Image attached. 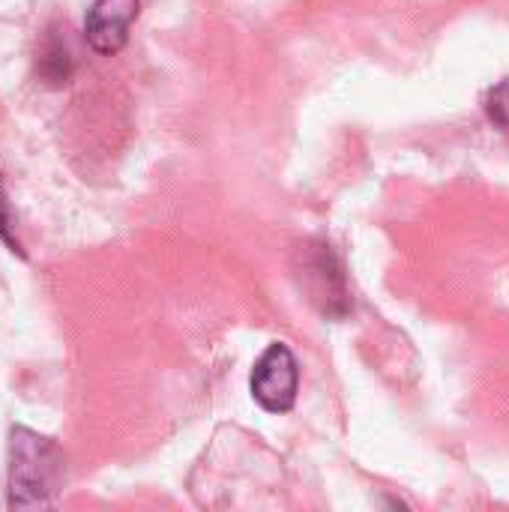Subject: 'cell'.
<instances>
[{"label": "cell", "mask_w": 509, "mask_h": 512, "mask_svg": "<svg viewBox=\"0 0 509 512\" xmlns=\"http://www.w3.org/2000/svg\"><path fill=\"white\" fill-rule=\"evenodd\" d=\"M9 453V507H45L63 474L60 450L48 438H39L27 429H12Z\"/></svg>", "instance_id": "1"}, {"label": "cell", "mask_w": 509, "mask_h": 512, "mask_svg": "<svg viewBox=\"0 0 509 512\" xmlns=\"http://www.w3.org/2000/svg\"><path fill=\"white\" fill-rule=\"evenodd\" d=\"M0 240H3L12 252L21 255V246H18V240L12 237V219H9V204H6V195H3V183H0Z\"/></svg>", "instance_id": "6"}, {"label": "cell", "mask_w": 509, "mask_h": 512, "mask_svg": "<svg viewBox=\"0 0 509 512\" xmlns=\"http://www.w3.org/2000/svg\"><path fill=\"white\" fill-rule=\"evenodd\" d=\"M141 0H93L84 18L87 45L96 54H117L129 42V27L138 18Z\"/></svg>", "instance_id": "3"}, {"label": "cell", "mask_w": 509, "mask_h": 512, "mask_svg": "<svg viewBox=\"0 0 509 512\" xmlns=\"http://www.w3.org/2000/svg\"><path fill=\"white\" fill-rule=\"evenodd\" d=\"M252 396L270 414H288L300 390V366L288 345H270L252 369Z\"/></svg>", "instance_id": "2"}, {"label": "cell", "mask_w": 509, "mask_h": 512, "mask_svg": "<svg viewBox=\"0 0 509 512\" xmlns=\"http://www.w3.org/2000/svg\"><path fill=\"white\" fill-rule=\"evenodd\" d=\"M486 111H489V117H492L498 126L509 129V78L498 81V84L489 90V96H486Z\"/></svg>", "instance_id": "5"}, {"label": "cell", "mask_w": 509, "mask_h": 512, "mask_svg": "<svg viewBox=\"0 0 509 512\" xmlns=\"http://www.w3.org/2000/svg\"><path fill=\"white\" fill-rule=\"evenodd\" d=\"M69 72H72L69 51H66L60 42H48V48H45V54H42V75H45L51 84H66V81H69Z\"/></svg>", "instance_id": "4"}]
</instances>
